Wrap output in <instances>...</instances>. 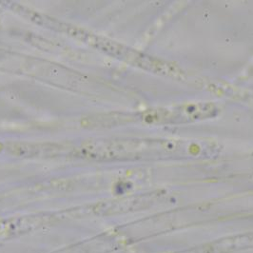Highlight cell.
Here are the masks:
<instances>
[{"label":"cell","mask_w":253,"mask_h":253,"mask_svg":"<svg viewBox=\"0 0 253 253\" xmlns=\"http://www.w3.org/2000/svg\"><path fill=\"white\" fill-rule=\"evenodd\" d=\"M217 114V107L211 103H195L151 110L145 115L148 123L174 125L211 118Z\"/></svg>","instance_id":"obj_1"}]
</instances>
